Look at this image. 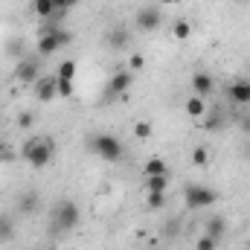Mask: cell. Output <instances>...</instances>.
Listing matches in <instances>:
<instances>
[{"label": "cell", "mask_w": 250, "mask_h": 250, "mask_svg": "<svg viewBox=\"0 0 250 250\" xmlns=\"http://www.w3.org/2000/svg\"><path fill=\"white\" fill-rule=\"evenodd\" d=\"M53 154H56V146H53V140H47V137H32V140H26L23 148H21V157H23L32 169H44V166L53 160Z\"/></svg>", "instance_id": "1"}, {"label": "cell", "mask_w": 250, "mask_h": 250, "mask_svg": "<svg viewBox=\"0 0 250 250\" xmlns=\"http://www.w3.org/2000/svg\"><path fill=\"white\" fill-rule=\"evenodd\" d=\"M79 227V207L73 201L62 198L56 207H53V218H50V233H70Z\"/></svg>", "instance_id": "2"}, {"label": "cell", "mask_w": 250, "mask_h": 250, "mask_svg": "<svg viewBox=\"0 0 250 250\" xmlns=\"http://www.w3.org/2000/svg\"><path fill=\"white\" fill-rule=\"evenodd\" d=\"M90 151L93 154H99L102 160H108V163H120L125 157V146L114 137V134H96V137H90Z\"/></svg>", "instance_id": "3"}, {"label": "cell", "mask_w": 250, "mask_h": 250, "mask_svg": "<svg viewBox=\"0 0 250 250\" xmlns=\"http://www.w3.org/2000/svg\"><path fill=\"white\" fill-rule=\"evenodd\" d=\"M73 44V35L62 29V26H56L53 32H47V35H38V56H56V53H62L64 47H70Z\"/></svg>", "instance_id": "4"}, {"label": "cell", "mask_w": 250, "mask_h": 250, "mask_svg": "<svg viewBox=\"0 0 250 250\" xmlns=\"http://www.w3.org/2000/svg\"><path fill=\"white\" fill-rule=\"evenodd\" d=\"M184 201H187L189 209H204V207L218 204V192L209 187H201V184H189L184 189Z\"/></svg>", "instance_id": "5"}, {"label": "cell", "mask_w": 250, "mask_h": 250, "mask_svg": "<svg viewBox=\"0 0 250 250\" xmlns=\"http://www.w3.org/2000/svg\"><path fill=\"white\" fill-rule=\"evenodd\" d=\"M134 23H137V29H140V32H157V29H160V23H163V15H160V9H157V6H143V9H137Z\"/></svg>", "instance_id": "6"}, {"label": "cell", "mask_w": 250, "mask_h": 250, "mask_svg": "<svg viewBox=\"0 0 250 250\" xmlns=\"http://www.w3.org/2000/svg\"><path fill=\"white\" fill-rule=\"evenodd\" d=\"M131 82H134L131 70H117V73H114V76L108 79V90H105V105H111V99H117V96L128 93Z\"/></svg>", "instance_id": "7"}, {"label": "cell", "mask_w": 250, "mask_h": 250, "mask_svg": "<svg viewBox=\"0 0 250 250\" xmlns=\"http://www.w3.org/2000/svg\"><path fill=\"white\" fill-rule=\"evenodd\" d=\"M15 79H18L21 84H35V82L41 79V62H38V59H32V56L21 59L18 67H15Z\"/></svg>", "instance_id": "8"}, {"label": "cell", "mask_w": 250, "mask_h": 250, "mask_svg": "<svg viewBox=\"0 0 250 250\" xmlns=\"http://www.w3.org/2000/svg\"><path fill=\"white\" fill-rule=\"evenodd\" d=\"M32 87H35L38 102H53V99L59 96V79H56V73H53V76H41Z\"/></svg>", "instance_id": "9"}, {"label": "cell", "mask_w": 250, "mask_h": 250, "mask_svg": "<svg viewBox=\"0 0 250 250\" xmlns=\"http://www.w3.org/2000/svg\"><path fill=\"white\" fill-rule=\"evenodd\" d=\"M105 44H108L111 50H117V53H125L128 44H131V32H128L125 26H111V29L105 32Z\"/></svg>", "instance_id": "10"}, {"label": "cell", "mask_w": 250, "mask_h": 250, "mask_svg": "<svg viewBox=\"0 0 250 250\" xmlns=\"http://www.w3.org/2000/svg\"><path fill=\"white\" fill-rule=\"evenodd\" d=\"M212 87H215V82H212V76L209 73H204V70H198V73H192V90H195V96H209L212 93Z\"/></svg>", "instance_id": "11"}, {"label": "cell", "mask_w": 250, "mask_h": 250, "mask_svg": "<svg viewBox=\"0 0 250 250\" xmlns=\"http://www.w3.org/2000/svg\"><path fill=\"white\" fill-rule=\"evenodd\" d=\"M227 96H230V102L250 105V79H239V82H233L230 90H227Z\"/></svg>", "instance_id": "12"}, {"label": "cell", "mask_w": 250, "mask_h": 250, "mask_svg": "<svg viewBox=\"0 0 250 250\" xmlns=\"http://www.w3.org/2000/svg\"><path fill=\"white\" fill-rule=\"evenodd\" d=\"M204 233L221 242V239L227 236V218H224V215H209L207 224H204Z\"/></svg>", "instance_id": "13"}, {"label": "cell", "mask_w": 250, "mask_h": 250, "mask_svg": "<svg viewBox=\"0 0 250 250\" xmlns=\"http://www.w3.org/2000/svg\"><path fill=\"white\" fill-rule=\"evenodd\" d=\"M18 209H21L23 215L35 212V209H38V192H35V189H32V192H23L21 201H18Z\"/></svg>", "instance_id": "14"}, {"label": "cell", "mask_w": 250, "mask_h": 250, "mask_svg": "<svg viewBox=\"0 0 250 250\" xmlns=\"http://www.w3.org/2000/svg\"><path fill=\"white\" fill-rule=\"evenodd\" d=\"M187 114L192 120H201V117L207 114V102H204L201 96H189L187 99Z\"/></svg>", "instance_id": "15"}, {"label": "cell", "mask_w": 250, "mask_h": 250, "mask_svg": "<svg viewBox=\"0 0 250 250\" xmlns=\"http://www.w3.org/2000/svg\"><path fill=\"white\" fill-rule=\"evenodd\" d=\"M6 53H9L12 59H18V62L29 56V53H26V41H23V38H9V44H6Z\"/></svg>", "instance_id": "16"}, {"label": "cell", "mask_w": 250, "mask_h": 250, "mask_svg": "<svg viewBox=\"0 0 250 250\" xmlns=\"http://www.w3.org/2000/svg\"><path fill=\"white\" fill-rule=\"evenodd\" d=\"M143 172H146V178H148V175H169V166H166L163 157H148Z\"/></svg>", "instance_id": "17"}, {"label": "cell", "mask_w": 250, "mask_h": 250, "mask_svg": "<svg viewBox=\"0 0 250 250\" xmlns=\"http://www.w3.org/2000/svg\"><path fill=\"white\" fill-rule=\"evenodd\" d=\"M169 189V175H148L146 178V192H166Z\"/></svg>", "instance_id": "18"}, {"label": "cell", "mask_w": 250, "mask_h": 250, "mask_svg": "<svg viewBox=\"0 0 250 250\" xmlns=\"http://www.w3.org/2000/svg\"><path fill=\"white\" fill-rule=\"evenodd\" d=\"M32 12H35L41 21H50V18L56 15V6H53V0H35V3H32Z\"/></svg>", "instance_id": "19"}, {"label": "cell", "mask_w": 250, "mask_h": 250, "mask_svg": "<svg viewBox=\"0 0 250 250\" xmlns=\"http://www.w3.org/2000/svg\"><path fill=\"white\" fill-rule=\"evenodd\" d=\"M12 239H15V218L0 215V245L3 242H12Z\"/></svg>", "instance_id": "20"}, {"label": "cell", "mask_w": 250, "mask_h": 250, "mask_svg": "<svg viewBox=\"0 0 250 250\" xmlns=\"http://www.w3.org/2000/svg\"><path fill=\"white\" fill-rule=\"evenodd\" d=\"M56 79H59V82H73V79H76V62H70V59H67V62L59 64Z\"/></svg>", "instance_id": "21"}, {"label": "cell", "mask_w": 250, "mask_h": 250, "mask_svg": "<svg viewBox=\"0 0 250 250\" xmlns=\"http://www.w3.org/2000/svg\"><path fill=\"white\" fill-rule=\"evenodd\" d=\"M189 35H192V23H189V21H175V23H172V38L187 41Z\"/></svg>", "instance_id": "22"}, {"label": "cell", "mask_w": 250, "mask_h": 250, "mask_svg": "<svg viewBox=\"0 0 250 250\" xmlns=\"http://www.w3.org/2000/svg\"><path fill=\"white\" fill-rule=\"evenodd\" d=\"M146 204H148V209H163L166 207V192H146Z\"/></svg>", "instance_id": "23"}, {"label": "cell", "mask_w": 250, "mask_h": 250, "mask_svg": "<svg viewBox=\"0 0 250 250\" xmlns=\"http://www.w3.org/2000/svg\"><path fill=\"white\" fill-rule=\"evenodd\" d=\"M221 125H224V114H221V111L215 108V111H212V114L207 117V123H204V128H207V131H215V128H221Z\"/></svg>", "instance_id": "24"}, {"label": "cell", "mask_w": 250, "mask_h": 250, "mask_svg": "<svg viewBox=\"0 0 250 250\" xmlns=\"http://www.w3.org/2000/svg\"><path fill=\"white\" fill-rule=\"evenodd\" d=\"M218 245H221L218 239H212V236H207V233H204V236L195 242V250H218Z\"/></svg>", "instance_id": "25"}, {"label": "cell", "mask_w": 250, "mask_h": 250, "mask_svg": "<svg viewBox=\"0 0 250 250\" xmlns=\"http://www.w3.org/2000/svg\"><path fill=\"white\" fill-rule=\"evenodd\" d=\"M209 163V151L204 148V146H198L195 151H192V166H207Z\"/></svg>", "instance_id": "26"}, {"label": "cell", "mask_w": 250, "mask_h": 250, "mask_svg": "<svg viewBox=\"0 0 250 250\" xmlns=\"http://www.w3.org/2000/svg\"><path fill=\"white\" fill-rule=\"evenodd\" d=\"M134 137H140V140H148V137H151V123H146V120L134 123Z\"/></svg>", "instance_id": "27"}, {"label": "cell", "mask_w": 250, "mask_h": 250, "mask_svg": "<svg viewBox=\"0 0 250 250\" xmlns=\"http://www.w3.org/2000/svg\"><path fill=\"white\" fill-rule=\"evenodd\" d=\"M32 123H35V114L32 111H23V114H18V128H32Z\"/></svg>", "instance_id": "28"}, {"label": "cell", "mask_w": 250, "mask_h": 250, "mask_svg": "<svg viewBox=\"0 0 250 250\" xmlns=\"http://www.w3.org/2000/svg\"><path fill=\"white\" fill-rule=\"evenodd\" d=\"M128 67H131V70H143V67H146L143 53H131V56H128Z\"/></svg>", "instance_id": "29"}, {"label": "cell", "mask_w": 250, "mask_h": 250, "mask_svg": "<svg viewBox=\"0 0 250 250\" xmlns=\"http://www.w3.org/2000/svg\"><path fill=\"white\" fill-rule=\"evenodd\" d=\"M76 3H82V0H53V6H56V12H70Z\"/></svg>", "instance_id": "30"}, {"label": "cell", "mask_w": 250, "mask_h": 250, "mask_svg": "<svg viewBox=\"0 0 250 250\" xmlns=\"http://www.w3.org/2000/svg\"><path fill=\"white\" fill-rule=\"evenodd\" d=\"M73 96V82H59V99H70Z\"/></svg>", "instance_id": "31"}, {"label": "cell", "mask_w": 250, "mask_h": 250, "mask_svg": "<svg viewBox=\"0 0 250 250\" xmlns=\"http://www.w3.org/2000/svg\"><path fill=\"white\" fill-rule=\"evenodd\" d=\"M157 3H160V6H175L178 0H157Z\"/></svg>", "instance_id": "32"}, {"label": "cell", "mask_w": 250, "mask_h": 250, "mask_svg": "<svg viewBox=\"0 0 250 250\" xmlns=\"http://www.w3.org/2000/svg\"><path fill=\"white\" fill-rule=\"evenodd\" d=\"M242 128H245V131H250V117H248V120H242Z\"/></svg>", "instance_id": "33"}, {"label": "cell", "mask_w": 250, "mask_h": 250, "mask_svg": "<svg viewBox=\"0 0 250 250\" xmlns=\"http://www.w3.org/2000/svg\"><path fill=\"white\" fill-rule=\"evenodd\" d=\"M242 3H250V0H242Z\"/></svg>", "instance_id": "34"}, {"label": "cell", "mask_w": 250, "mask_h": 250, "mask_svg": "<svg viewBox=\"0 0 250 250\" xmlns=\"http://www.w3.org/2000/svg\"><path fill=\"white\" fill-rule=\"evenodd\" d=\"M47 250H50V248H47Z\"/></svg>", "instance_id": "35"}]
</instances>
